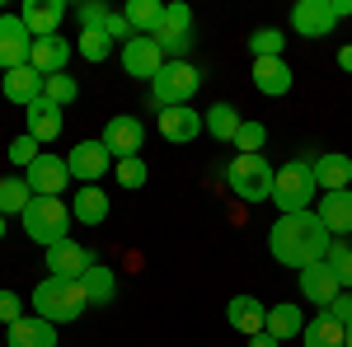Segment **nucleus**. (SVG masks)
<instances>
[{
    "label": "nucleus",
    "instance_id": "f704fd0d",
    "mask_svg": "<svg viewBox=\"0 0 352 347\" xmlns=\"http://www.w3.org/2000/svg\"><path fill=\"white\" fill-rule=\"evenodd\" d=\"M329 267H333V277H338V287L343 291H352V244L348 240H333L329 244Z\"/></svg>",
    "mask_w": 352,
    "mask_h": 347
},
{
    "label": "nucleus",
    "instance_id": "9d476101",
    "mask_svg": "<svg viewBox=\"0 0 352 347\" xmlns=\"http://www.w3.org/2000/svg\"><path fill=\"white\" fill-rule=\"evenodd\" d=\"M164 61H169V56L160 52V43H155V38H132V43H122V71H127L132 80L151 85L164 71Z\"/></svg>",
    "mask_w": 352,
    "mask_h": 347
},
{
    "label": "nucleus",
    "instance_id": "20e7f679",
    "mask_svg": "<svg viewBox=\"0 0 352 347\" xmlns=\"http://www.w3.org/2000/svg\"><path fill=\"white\" fill-rule=\"evenodd\" d=\"M315 169L305 155L277 164V183H272V202H277V216H296V212H315Z\"/></svg>",
    "mask_w": 352,
    "mask_h": 347
},
{
    "label": "nucleus",
    "instance_id": "aec40b11",
    "mask_svg": "<svg viewBox=\"0 0 352 347\" xmlns=\"http://www.w3.org/2000/svg\"><path fill=\"white\" fill-rule=\"evenodd\" d=\"M61 108L56 104H47V99H38V104H28L24 108V132L38 141V146H52L56 136H61Z\"/></svg>",
    "mask_w": 352,
    "mask_h": 347
},
{
    "label": "nucleus",
    "instance_id": "6e6552de",
    "mask_svg": "<svg viewBox=\"0 0 352 347\" xmlns=\"http://www.w3.org/2000/svg\"><path fill=\"white\" fill-rule=\"evenodd\" d=\"M24 183L33 188V197H61V192L76 183V179H71V164H66V155L43 150V155H38V160L24 169Z\"/></svg>",
    "mask_w": 352,
    "mask_h": 347
},
{
    "label": "nucleus",
    "instance_id": "f3484780",
    "mask_svg": "<svg viewBox=\"0 0 352 347\" xmlns=\"http://www.w3.org/2000/svg\"><path fill=\"white\" fill-rule=\"evenodd\" d=\"M292 85H296V71L287 66V56H263V61H254V89H258V94L282 99V94H292Z\"/></svg>",
    "mask_w": 352,
    "mask_h": 347
},
{
    "label": "nucleus",
    "instance_id": "79ce46f5",
    "mask_svg": "<svg viewBox=\"0 0 352 347\" xmlns=\"http://www.w3.org/2000/svg\"><path fill=\"white\" fill-rule=\"evenodd\" d=\"M160 24H169V28H192V10L174 0V5H164V19H160Z\"/></svg>",
    "mask_w": 352,
    "mask_h": 347
},
{
    "label": "nucleus",
    "instance_id": "f8f14e48",
    "mask_svg": "<svg viewBox=\"0 0 352 347\" xmlns=\"http://www.w3.org/2000/svg\"><path fill=\"white\" fill-rule=\"evenodd\" d=\"M155 132L169 141V146H188V141H197L202 136V113L197 108H160L155 113Z\"/></svg>",
    "mask_w": 352,
    "mask_h": 347
},
{
    "label": "nucleus",
    "instance_id": "ea45409f",
    "mask_svg": "<svg viewBox=\"0 0 352 347\" xmlns=\"http://www.w3.org/2000/svg\"><path fill=\"white\" fill-rule=\"evenodd\" d=\"M5 155H10V164H14V169H28V164L43 155V146H38L28 132H19L14 141H10V150H5Z\"/></svg>",
    "mask_w": 352,
    "mask_h": 347
},
{
    "label": "nucleus",
    "instance_id": "6ab92c4d",
    "mask_svg": "<svg viewBox=\"0 0 352 347\" xmlns=\"http://www.w3.org/2000/svg\"><path fill=\"white\" fill-rule=\"evenodd\" d=\"M338 277H333V267L329 263H310V267H300V295L305 300H315V310H329L333 300H338Z\"/></svg>",
    "mask_w": 352,
    "mask_h": 347
},
{
    "label": "nucleus",
    "instance_id": "a878e982",
    "mask_svg": "<svg viewBox=\"0 0 352 347\" xmlns=\"http://www.w3.org/2000/svg\"><path fill=\"white\" fill-rule=\"evenodd\" d=\"M263 333H272L277 343H287V338H300V333H305V315H300V305H292V300H282V305H268V324H263Z\"/></svg>",
    "mask_w": 352,
    "mask_h": 347
},
{
    "label": "nucleus",
    "instance_id": "58836bf2",
    "mask_svg": "<svg viewBox=\"0 0 352 347\" xmlns=\"http://www.w3.org/2000/svg\"><path fill=\"white\" fill-rule=\"evenodd\" d=\"M113 174H118V188H146V179H151V169H146V160L136 155V160H118L113 164Z\"/></svg>",
    "mask_w": 352,
    "mask_h": 347
},
{
    "label": "nucleus",
    "instance_id": "a19ab883",
    "mask_svg": "<svg viewBox=\"0 0 352 347\" xmlns=\"http://www.w3.org/2000/svg\"><path fill=\"white\" fill-rule=\"evenodd\" d=\"M14 320H24V295L10 291V287H0V324L10 328Z\"/></svg>",
    "mask_w": 352,
    "mask_h": 347
},
{
    "label": "nucleus",
    "instance_id": "c03bdc74",
    "mask_svg": "<svg viewBox=\"0 0 352 347\" xmlns=\"http://www.w3.org/2000/svg\"><path fill=\"white\" fill-rule=\"evenodd\" d=\"M329 5H333V19H348L352 14V0H329Z\"/></svg>",
    "mask_w": 352,
    "mask_h": 347
},
{
    "label": "nucleus",
    "instance_id": "473e14b6",
    "mask_svg": "<svg viewBox=\"0 0 352 347\" xmlns=\"http://www.w3.org/2000/svg\"><path fill=\"white\" fill-rule=\"evenodd\" d=\"M71 14H76L80 33H104V28H109V19H113V10L104 5V0H80Z\"/></svg>",
    "mask_w": 352,
    "mask_h": 347
},
{
    "label": "nucleus",
    "instance_id": "9b49d317",
    "mask_svg": "<svg viewBox=\"0 0 352 347\" xmlns=\"http://www.w3.org/2000/svg\"><path fill=\"white\" fill-rule=\"evenodd\" d=\"M66 164H71V179H76V183H99L113 169V155H109V146L94 136V141H80V146L66 155Z\"/></svg>",
    "mask_w": 352,
    "mask_h": 347
},
{
    "label": "nucleus",
    "instance_id": "4468645a",
    "mask_svg": "<svg viewBox=\"0 0 352 347\" xmlns=\"http://www.w3.org/2000/svg\"><path fill=\"white\" fill-rule=\"evenodd\" d=\"M99 263L80 240H61L47 249V277H85L89 267Z\"/></svg>",
    "mask_w": 352,
    "mask_h": 347
},
{
    "label": "nucleus",
    "instance_id": "7ed1b4c3",
    "mask_svg": "<svg viewBox=\"0 0 352 347\" xmlns=\"http://www.w3.org/2000/svg\"><path fill=\"white\" fill-rule=\"evenodd\" d=\"M19 225H24V235L33 244L52 249V244L71 240L76 216H71V202H66V197H33V202H28V212L19 216Z\"/></svg>",
    "mask_w": 352,
    "mask_h": 347
},
{
    "label": "nucleus",
    "instance_id": "5701e85b",
    "mask_svg": "<svg viewBox=\"0 0 352 347\" xmlns=\"http://www.w3.org/2000/svg\"><path fill=\"white\" fill-rule=\"evenodd\" d=\"M71 216H76V225H104L109 221V192L99 183H80L71 197Z\"/></svg>",
    "mask_w": 352,
    "mask_h": 347
},
{
    "label": "nucleus",
    "instance_id": "49530a36",
    "mask_svg": "<svg viewBox=\"0 0 352 347\" xmlns=\"http://www.w3.org/2000/svg\"><path fill=\"white\" fill-rule=\"evenodd\" d=\"M338 66H343V71L352 76V43H348V47H338Z\"/></svg>",
    "mask_w": 352,
    "mask_h": 347
},
{
    "label": "nucleus",
    "instance_id": "412c9836",
    "mask_svg": "<svg viewBox=\"0 0 352 347\" xmlns=\"http://www.w3.org/2000/svg\"><path fill=\"white\" fill-rule=\"evenodd\" d=\"M226 320H230L235 333L258 338V333H263V324H268V305H263V300H254V295H235V300L226 305Z\"/></svg>",
    "mask_w": 352,
    "mask_h": 347
},
{
    "label": "nucleus",
    "instance_id": "b1692460",
    "mask_svg": "<svg viewBox=\"0 0 352 347\" xmlns=\"http://www.w3.org/2000/svg\"><path fill=\"white\" fill-rule=\"evenodd\" d=\"M5 343L10 347H56V324L38 320V315H24L5 328Z\"/></svg>",
    "mask_w": 352,
    "mask_h": 347
},
{
    "label": "nucleus",
    "instance_id": "c85d7f7f",
    "mask_svg": "<svg viewBox=\"0 0 352 347\" xmlns=\"http://www.w3.org/2000/svg\"><path fill=\"white\" fill-rule=\"evenodd\" d=\"M127 24H132V33L136 38H151L155 28H160V19H164V5L160 0H127Z\"/></svg>",
    "mask_w": 352,
    "mask_h": 347
},
{
    "label": "nucleus",
    "instance_id": "f257e3e1",
    "mask_svg": "<svg viewBox=\"0 0 352 347\" xmlns=\"http://www.w3.org/2000/svg\"><path fill=\"white\" fill-rule=\"evenodd\" d=\"M329 244L333 235L324 230V221L315 212H296V216H277L268 230V249L282 267H310V263H324L329 258Z\"/></svg>",
    "mask_w": 352,
    "mask_h": 347
},
{
    "label": "nucleus",
    "instance_id": "a18cd8bd",
    "mask_svg": "<svg viewBox=\"0 0 352 347\" xmlns=\"http://www.w3.org/2000/svg\"><path fill=\"white\" fill-rule=\"evenodd\" d=\"M249 347H282V343H277L272 333H258V338H249Z\"/></svg>",
    "mask_w": 352,
    "mask_h": 347
},
{
    "label": "nucleus",
    "instance_id": "e433bc0d",
    "mask_svg": "<svg viewBox=\"0 0 352 347\" xmlns=\"http://www.w3.org/2000/svg\"><path fill=\"white\" fill-rule=\"evenodd\" d=\"M263 141H268V127L263 122H240V132H235V150L240 155H263Z\"/></svg>",
    "mask_w": 352,
    "mask_h": 347
},
{
    "label": "nucleus",
    "instance_id": "09e8293b",
    "mask_svg": "<svg viewBox=\"0 0 352 347\" xmlns=\"http://www.w3.org/2000/svg\"><path fill=\"white\" fill-rule=\"evenodd\" d=\"M5 221H10V216H0V240H5Z\"/></svg>",
    "mask_w": 352,
    "mask_h": 347
},
{
    "label": "nucleus",
    "instance_id": "ddd939ff",
    "mask_svg": "<svg viewBox=\"0 0 352 347\" xmlns=\"http://www.w3.org/2000/svg\"><path fill=\"white\" fill-rule=\"evenodd\" d=\"M76 56V47L61 38V33H52V38H33V52H28V66L47 80V76H66V61Z\"/></svg>",
    "mask_w": 352,
    "mask_h": 347
},
{
    "label": "nucleus",
    "instance_id": "72a5a7b5",
    "mask_svg": "<svg viewBox=\"0 0 352 347\" xmlns=\"http://www.w3.org/2000/svg\"><path fill=\"white\" fill-rule=\"evenodd\" d=\"M249 52H254V61H263V56H282V52H287L282 28H254V33H249Z\"/></svg>",
    "mask_w": 352,
    "mask_h": 347
},
{
    "label": "nucleus",
    "instance_id": "cd10ccee",
    "mask_svg": "<svg viewBox=\"0 0 352 347\" xmlns=\"http://www.w3.org/2000/svg\"><path fill=\"white\" fill-rule=\"evenodd\" d=\"M240 108L235 104H212L207 113H202V132L212 136V141H235V132H240Z\"/></svg>",
    "mask_w": 352,
    "mask_h": 347
},
{
    "label": "nucleus",
    "instance_id": "c9c22d12",
    "mask_svg": "<svg viewBox=\"0 0 352 347\" xmlns=\"http://www.w3.org/2000/svg\"><path fill=\"white\" fill-rule=\"evenodd\" d=\"M43 99L56 104V108H66V104L80 99V85L71 80V76H47V80H43Z\"/></svg>",
    "mask_w": 352,
    "mask_h": 347
},
{
    "label": "nucleus",
    "instance_id": "423d86ee",
    "mask_svg": "<svg viewBox=\"0 0 352 347\" xmlns=\"http://www.w3.org/2000/svg\"><path fill=\"white\" fill-rule=\"evenodd\" d=\"M202 89V71L192 61H164V71L151 80V104L155 108H188V99Z\"/></svg>",
    "mask_w": 352,
    "mask_h": 347
},
{
    "label": "nucleus",
    "instance_id": "39448f33",
    "mask_svg": "<svg viewBox=\"0 0 352 347\" xmlns=\"http://www.w3.org/2000/svg\"><path fill=\"white\" fill-rule=\"evenodd\" d=\"M272 183H277V169L268 164V155H235L226 164V188L249 207L272 202Z\"/></svg>",
    "mask_w": 352,
    "mask_h": 347
},
{
    "label": "nucleus",
    "instance_id": "c756f323",
    "mask_svg": "<svg viewBox=\"0 0 352 347\" xmlns=\"http://www.w3.org/2000/svg\"><path fill=\"white\" fill-rule=\"evenodd\" d=\"M28 202H33V188L24 183V174L0 179V216H24Z\"/></svg>",
    "mask_w": 352,
    "mask_h": 347
},
{
    "label": "nucleus",
    "instance_id": "de8ad7c7",
    "mask_svg": "<svg viewBox=\"0 0 352 347\" xmlns=\"http://www.w3.org/2000/svg\"><path fill=\"white\" fill-rule=\"evenodd\" d=\"M343 347H352V324H343Z\"/></svg>",
    "mask_w": 352,
    "mask_h": 347
},
{
    "label": "nucleus",
    "instance_id": "dca6fc26",
    "mask_svg": "<svg viewBox=\"0 0 352 347\" xmlns=\"http://www.w3.org/2000/svg\"><path fill=\"white\" fill-rule=\"evenodd\" d=\"M315 216L324 221V230L333 240H348L352 235V188H338V192H320V207Z\"/></svg>",
    "mask_w": 352,
    "mask_h": 347
},
{
    "label": "nucleus",
    "instance_id": "a211bd4d",
    "mask_svg": "<svg viewBox=\"0 0 352 347\" xmlns=\"http://www.w3.org/2000/svg\"><path fill=\"white\" fill-rule=\"evenodd\" d=\"M66 14H71V10H66L61 0H24V5H19V19H24V28L33 38H52Z\"/></svg>",
    "mask_w": 352,
    "mask_h": 347
},
{
    "label": "nucleus",
    "instance_id": "4c0bfd02",
    "mask_svg": "<svg viewBox=\"0 0 352 347\" xmlns=\"http://www.w3.org/2000/svg\"><path fill=\"white\" fill-rule=\"evenodd\" d=\"M109 52H113L109 33H80L76 38V56H85V61H109Z\"/></svg>",
    "mask_w": 352,
    "mask_h": 347
},
{
    "label": "nucleus",
    "instance_id": "bb28decb",
    "mask_svg": "<svg viewBox=\"0 0 352 347\" xmlns=\"http://www.w3.org/2000/svg\"><path fill=\"white\" fill-rule=\"evenodd\" d=\"M300 347H343V324L333 320L329 310H315V320H305Z\"/></svg>",
    "mask_w": 352,
    "mask_h": 347
},
{
    "label": "nucleus",
    "instance_id": "393cba45",
    "mask_svg": "<svg viewBox=\"0 0 352 347\" xmlns=\"http://www.w3.org/2000/svg\"><path fill=\"white\" fill-rule=\"evenodd\" d=\"M0 89H5V99H10V104L28 108V104H38V99H43V76H38L33 66H19V71H5V76H0Z\"/></svg>",
    "mask_w": 352,
    "mask_h": 347
},
{
    "label": "nucleus",
    "instance_id": "2f4dec72",
    "mask_svg": "<svg viewBox=\"0 0 352 347\" xmlns=\"http://www.w3.org/2000/svg\"><path fill=\"white\" fill-rule=\"evenodd\" d=\"M155 43H160V52L169 56V61H188V47H192V28H169L160 24L155 33H151Z\"/></svg>",
    "mask_w": 352,
    "mask_h": 347
},
{
    "label": "nucleus",
    "instance_id": "0eeeda50",
    "mask_svg": "<svg viewBox=\"0 0 352 347\" xmlns=\"http://www.w3.org/2000/svg\"><path fill=\"white\" fill-rule=\"evenodd\" d=\"M99 141L109 146L113 164H118V160H136V155L146 150V122L132 117V113H118V117L104 122V136H99Z\"/></svg>",
    "mask_w": 352,
    "mask_h": 347
},
{
    "label": "nucleus",
    "instance_id": "7c9ffc66",
    "mask_svg": "<svg viewBox=\"0 0 352 347\" xmlns=\"http://www.w3.org/2000/svg\"><path fill=\"white\" fill-rule=\"evenodd\" d=\"M80 282H85V291H89V305H109L113 291H118V277H113L109 263H94V267L80 277Z\"/></svg>",
    "mask_w": 352,
    "mask_h": 347
},
{
    "label": "nucleus",
    "instance_id": "1a4fd4ad",
    "mask_svg": "<svg viewBox=\"0 0 352 347\" xmlns=\"http://www.w3.org/2000/svg\"><path fill=\"white\" fill-rule=\"evenodd\" d=\"M28 52H33V33L24 28V19L19 14H0V76L28 66Z\"/></svg>",
    "mask_w": 352,
    "mask_h": 347
},
{
    "label": "nucleus",
    "instance_id": "37998d69",
    "mask_svg": "<svg viewBox=\"0 0 352 347\" xmlns=\"http://www.w3.org/2000/svg\"><path fill=\"white\" fill-rule=\"evenodd\" d=\"M329 315H333L338 324H352V291H338V300L329 305Z\"/></svg>",
    "mask_w": 352,
    "mask_h": 347
},
{
    "label": "nucleus",
    "instance_id": "2eb2a0df",
    "mask_svg": "<svg viewBox=\"0 0 352 347\" xmlns=\"http://www.w3.org/2000/svg\"><path fill=\"white\" fill-rule=\"evenodd\" d=\"M333 5L329 0H296L292 5V28H296L300 38H329L333 33Z\"/></svg>",
    "mask_w": 352,
    "mask_h": 347
},
{
    "label": "nucleus",
    "instance_id": "f03ea898",
    "mask_svg": "<svg viewBox=\"0 0 352 347\" xmlns=\"http://www.w3.org/2000/svg\"><path fill=\"white\" fill-rule=\"evenodd\" d=\"M28 305L47 324H76L89 310V291H85L80 277H43L28 295Z\"/></svg>",
    "mask_w": 352,
    "mask_h": 347
},
{
    "label": "nucleus",
    "instance_id": "4be33fe9",
    "mask_svg": "<svg viewBox=\"0 0 352 347\" xmlns=\"http://www.w3.org/2000/svg\"><path fill=\"white\" fill-rule=\"evenodd\" d=\"M310 169H315V183L324 188V192L352 188V155H343V150H324V155H315Z\"/></svg>",
    "mask_w": 352,
    "mask_h": 347
}]
</instances>
